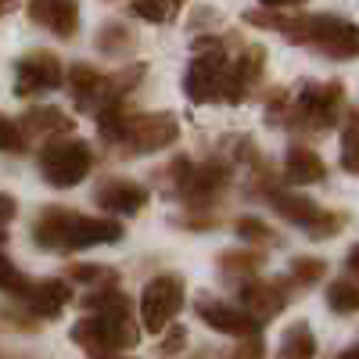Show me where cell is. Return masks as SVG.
<instances>
[{"instance_id": "cell-1", "label": "cell", "mask_w": 359, "mask_h": 359, "mask_svg": "<svg viewBox=\"0 0 359 359\" xmlns=\"http://www.w3.org/2000/svg\"><path fill=\"white\" fill-rule=\"evenodd\" d=\"M86 306L97 309V313L72 327V341L94 348V352H118V348H130V345L140 341L126 294L104 291V294H94Z\"/></svg>"}, {"instance_id": "cell-2", "label": "cell", "mask_w": 359, "mask_h": 359, "mask_svg": "<svg viewBox=\"0 0 359 359\" xmlns=\"http://www.w3.org/2000/svg\"><path fill=\"white\" fill-rule=\"evenodd\" d=\"M184 280H180L176 273H162L155 277L151 284L144 287V298H140V323H144V331H151V334H162L169 320L180 313V306H184Z\"/></svg>"}, {"instance_id": "cell-3", "label": "cell", "mask_w": 359, "mask_h": 359, "mask_svg": "<svg viewBox=\"0 0 359 359\" xmlns=\"http://www.w3.org/2000/svg\"><path fill=\"white\" fill-rule=\"evenodd\" d=\"M40 172L54 187H76L90 172V147L83 140H54L40 151Z\"/></svg>"}, {"instance_id": "cell-4", "label": "cell", "mask_w": 359, "mask_h": 359, "mask_svg": "<svg viewBox=\"0 0 359 359\" xmlns=\"http://www.w3.org/2000/svg\"><path fill=\"white\" fill-rule=\"evenodd\" d=\"M201 47V43H198ZM205 50V47H201ZM226 76H230V65H226V57L219 50V43H212V50H205L198 54L187 76H184V90H187V97L194 104H205V101H216L226 94Z\"/></svg>"}, {"instance_id": "cell-5", "label": "cell", "mask_w": 359, "mask_h": 359, "mask_svg": "<svg viewBox=\"0 0 359 359\" xmlns=\"http://www.w3.org/2000/svg\"><path fill=\"white\" fill-rule=\"evenodd\" d=\"M62 62L47 50L25 54L15 65V94L18 97H33V94H47V90L62 86Z\"/></svg>"}, {"instance_id": "cell-6", "label": "cell", "mask_w": 359, "mask_h": 359, "mask_svg": "<svg viewBox=\"0 0 359 359\" xmlns=\"http://www.w3.org/2000/svg\"><path fill=\"white\" fill-rule=\"evenodd\" d=\"M180 126L172 115H137L123 123V137L126 144H133L137 151H158V147H169L176 140Z\"/></svg>"}, {"instance_id": "cell-7", "label": "cell", "mask_w": 359, "mask_h": 359, "mask_svg": "<svg viewBox=\"0 0 359 359\" xmlns=\"http://www.w3.org/2000/svg\"><path fill=\"white\" fill-rule=\"evenodd\" d=\"M198 316L208 323V327H216L219 334H233V338H252L259 334V320L245 309V306H226V302H205L198 306Z\"/></svg>"}, {"instance_id": "cell-8", "label": "cell", "mask_w": 359, "mask_h": 359, "mask_svg": "<svg viewBox=\"0 0 359 359\" xmlns=\"http://www.w3.org/2000/svg\"><path fill=\"white\" fill-rule=\"evenodd\" d=\"M338 104H341V86H338V83L306 86V90H302V97H298V115H302V123H306V126L323 130V126H331V123H334Z\"/></svg>"}, {"instance_id": "cell-9", "label": "cell", "mask_w": 359, "mask_h": 359, "mask_svg": "<svg viewBox=\"0 0 359 359\" xmlns=\"http://www.w3.org/2000/svg\"><path fill=\"white\" fill-rule=\"evenodd\" d=\"M29 18L50 29L54 36L69 40L79 29V4L76 0H29Z\"/></svg>"}, {"instance_id": "cell-10", "label": "cell", "mask_w": 359, "mask_h": 359, "mask_svg": "<svg viewBox=\"0 0 359 359\" xmlns=\"http://www.w3.org/2000/svg\"><path fill=\"white\" fill-rule=\"evenodd\" d=\"M118 237H123V226H118L115 219H90V216L72 212V223H69L62 252L90 248V245H108V241H118Z\"/></svg>"}, {"instance_id": "cell-11", "label": "cell", "mask_w": 359, "mask_h": 359, "mask_svg": "<svg viewBox=\"0 0 359 359\" xmlns=\"http://www.w3.org/2000/svg\"><path fill=\"white\" fill-rule=\"evenodd\" d=\"M97 205L108 208V212H118V216H130L137 208L147 205V191L133 180H108V184L97 191Z\"/></svg>"}, {"instance_id": "cell-12", "label": "cell", "mask_w": 359, "mask_h": 359, "mask_svg": "<svg viewBox=\"0 0 359 359\" xmlns=\"http://www.w3.org/2000/svg\"><path fill=\"white\" fill-rule=\"evenodd\" d=\"M25 302H29V309H33L36 316L54 320L57 313L69 306V284H65V280H43V284H36V287H29Z\"/></svg>"}, {"instance_id": "cell-13", "label": "cell", "mask_w": 359, "mask_h": 359, "mask_svg": "<svg viewBox=\"0 0 359 359\" xmlns=\"http://www.w3.org/2000/svg\"><path fill=\"white\" fill-rule=\"evenodd\" d=\"M269 201H273V208H277V212L287 219V223H294V226H313L316 219H320V208L306 198V194H298V191H284V194H273V198H269Z\"/></svg>"}, {"instance_id": "cell-14", "label": "cell", "mask_w": 359, "mask_h": 359, "mask_svg": "<svg viewBox=\"0 0 359 359\" xmlns=\"http://www.w3.org/2000/svg\"><path fill=\"white\" fill-rule=\"evenodd\" d=\"M69 223H72V212H65V208H47V212L40 216V223H36V230H33L36 245L40 248H50V252H62Z\"/></svg>"}, {"instance_id": "cell-15", "label": "cell", "mask_w": 359, "mask_h": 359, "mask_svg": "<svg viewBox=\"0 0 359 359\" xmlns=\"http://www.w3.org/2000/svg\"><path fill=\"white\" fill-rule=\"evenodd\" d=\"M241 306L259 320V316H277L284 309V291L280 287H269V284H248L241 291Z\"/></svg>"}, {"instance_id": "cell-16", "label": "cell", "mask_w": 359, "mask_h": 359, "mask_svg": "<svg viewBox=\"0 0 359 359\" xmlns=\"http://www.w3.org/2000/svg\"><path fill=\"white\" fill-rule=\"evenodd\" d=\"M287 180L291 184H298V187H306V184H320L323 180V162H320V155H313V151H306V147H291L287 151Z\"/></svg>"}, {"instance_id": "cell-17", "label": "cell", "mask_w": 359, "mask_h": 359, "mask_svg": "<svg viewBox=\"0 0 359 359\" xmlns=\"http://www.w3.org/2000/svg\"><path fill=\"white\" fill-rule=\"evenodd\" d=\"M316 355V341L309 334L306 323H294L291 331L284 334V345H280V359H313Z\"/></svg>"}, {"instance_id": "cell-18", "label": "cell", "mask_w": 359, "mask_h": 359, "mask_svg": "<svg viewBox=\"0 0 359 359\" xmlns=\"http://www.w3.org/2000/svg\"><path fill=\"white\" fill-rule=\"evenodd\" d=\"M327 302L334 313H359V284L355 280H334L327 287Z\"/></svg>"}, {"instance_id": "cell-19", "label": "cell", "mask_w": 359, "mask_h": 359, "mask_svg": "<svg viewBox=\"0 0 359 359\" xmlns=\"http://www.w3.org/2000/svg\"><path fill=\"white\" fill-rule=\"evenodd\" d=\"M341 165L359 176V111L348 115L345 133H341Z\"/></svg>"}, {"instance_id": "cell-20", "label": "cell", "mask_w": 359, "mask_h": 359, "mask_svg": "<svg viewBox=\"0 0 359 359\" xmlns=\"http://www.w3.org/2000/svg\"><path fill=\"white\" fill-rule=\"evenodd\" d=\"M25 126H54V133H72V118H65L54 108H40L25 115Z\"/></svg>"}, {"instance_id": "cell-21", "label": "cell", "mask_w": 359, "mask_h": 359, "mask_svg": "<svg viewBox=\"0 0 359 359\" xmlns=\"http://www.w3.org/2000/svg\"><path fill=\"white\" fill-rule=\"evenodd\" d=\"M130 40H133V36H130V29H126V25H118V22H111V25L101 29V50H108V54L123 50Z\"/></svg>"}, {"instance_id": "cell-22", "label": "cell", "mask_w": 359, "mask_h": 359, "mask_svg": "<svg viewBox=\"0 0 359 359\" xmlns=\"http://www.w3.org/2000/svg\"><path fill=\"white\" fill-rule=\"evenodd\" d=\"M0 287L15 291V294H29V287H33V284L22 277V269H15L8 259H0Z\"/></svg>"}, {"instance_id": "cell-23", "label": "cell", "mask_w": 359, "mask_h": 359, "mask_svg": "<svg viewBox=\"0 0 359 359\" xmlns=\"http://www.w3.org/2000/svg\"><path fill=\"white\" fill-rule=\"evenodd\" d=\"M22 147H25V133H22V126L0 115V151H22Z\"/></svg>"}, {"instance_id": "cell-24", "label": "cell", "mask_w": 359, "mask_h": 359, "mask_svg": "<svg viewBox=\"0 0 359 359\" xmlns=\"http://www.w3.org/2000/svg\"><path fill=\"white\" fill-rule=\"evenodd\" d=\"M169 0H137L133 4V11L144 18V22H165L169 18Z\"/></svg>"}, {"instance_id": "cell-25", "label": "cell", "mask_w": 359, "mask_h": 359, "mask_svg": "<svg viewBox=\"0 0 359 359\" xmlns=\"http://www.w3.org/2000/svg\"><path fill=\"white\" fill-rule=\"evenodd\" d=\"M294 277L302 280V284H313V280H320L323 273H327V266L320 262V259H294Z\"/></svg>"}, {"instance_id": "cell-26", "label": "cell", "mask_w": 359, "mask_h": 359, "mask_svg": "<svg viewBox=\"0 0 359 359\" xmlns=\"http://www.w3.org/2000/svg\"><path fill=\"white\" fill-rule=\"evenodd\" d=\"M341 226H345V219H341L338 212H320V219L309 226V233H313V237H334Z\"/></svg>"}, {"instance_id": "cell-27", "label": "cell", "mask_w": 359, "mask_h": 359, "mask_svg": "<svg viewBox=\"0 0 359 359\" xmlns=\"http://www.w3.org/2000/svg\"><path fill=\"white\" fill-rule=\"evenodd\" d=\"M15 208H18V201L11 194H0V245H4V237H8V226L15 219Z\"/></svg>"}, {"instance_id": "cell-28", "label": "cell", "mask_w": 359, "mask_h": 359, "mask_svg": "<svg viewBox=\"0 0 359 359\" xmlns=\"http://www.w3.org/2000/svg\"><path fill=\"white\" fill-rule=\"evenodd\" d=\"M72 277H76V280H86V284H94V280H101V277H111V269H101V266H76Z\"/></svg>"}, {"instance_id": "cell-29", "label": "cell", "mask_w": 359, "mask_h": 359, "mask_svg": "<svg viewBox=\"0 0 359 359\" xmlns=\"http://www.w3.org/2000/svg\"><path fill=\"white\" fill-rule=\"evenodd\" d=\"M237 233H241V237H269V230L262 223H255V219H241V223H237Z\"/></svg>"}, {"instance_id": "cell-30", "label": "cell", "mask_w": 359, "mask_h": 359, "mask_svg": "<svg viewBox=\"0 0 359 359\" xmlns=\"http://www.w3.org/2000/svg\"><path fill=\"white\" fill-rule=\"evenodd\" d=\"M169 334H172V338H169V341H162V352H176L180 345L187 341V338H184V331H169Z\"/></svg>"}, {"instance_id": "cell-31", "label": "cell", "mask_w": 359, "mask_h": 359, "mask_svg": "<svg viewBox=\"0 0 359 359\" xmlns=\"http://www.w3.org/2000/svg\"><path fill=\"white\" fill-rule=\"evenodd\" d=\"M348 269H352V273L359 277V245H355V248L348 252Z\"/></svg>"}, {"instance_id": "cell-32", "label": "cell", "mask_w": 359, "mask_h": 359, "mask_svg": "<svg viewBox=\"0 0 359 359\" xmlns=\"http://www.w3.org/2000/svg\"><path fill=\"white\" fill-rule=\"evenodd\" d=\"M266 8H291V4H302V0H262Z\"/></svg>"}, {"instance_id": "cell-33", "label": "cell", "mask_w": 359, "mask_h": 359, "mask_svg": "<svg viewBox=\"0 0 359 359\" xmlns=\"http://www.w3.org/2000/svg\"><path fill=\"white\" fill-rule=\"evenodd\" d=\"M341 359H359V345H355V348H348V352H345Z\"/></svg>"}, {"instance_id": "cell-34", "label": "cell", "mask_w": 359, "mask_h": 359, "mask_svg": "<svg viewBox=\"0 0 359 359\" xmlns=\"http://www.w3.org/2000/svg\"><path fill=\"white\" fill-rule=\"evenodd\" d=\"M169 4H180V0H169Z\"/></svg>"}]
</instances>
